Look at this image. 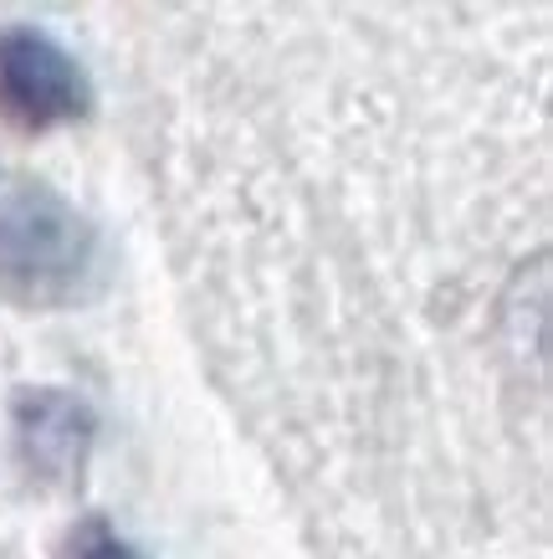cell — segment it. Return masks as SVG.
Here are the masks:
<instances>
[{
  "label": "cell",
  "instance_id": "obj_1",
  "mask_svg": "<svg viewBox=\"0 0 553 559\" xmlns=\"http://www.w3.org/2000/svg\"><path fill=\"white\" fill-rule=\"evenodd\" d=\"M98 267L87 221L57 190L0 175V293L16 304H72Z\"/></svg>",
  "mask_w": 553,
  "mask_h": 559
},
{
  "label": "cell",
  "instance_id": "obj_2",
  "mask_svg": "<svg viewBox=\"0 0 553 559\" xmlns=\"http://www.w3.org/2000/svg\"><path fill=\"white\" fill-rule=\"evenodd\" d=\"M0 108L21 129H51L83 114V72L41 32L0 36Z\"/></svg>",
  "mask_w": 553,
  "mask_h": 559
},
{
  "label": "cell",
  "instance_id": "obj_3",
  "mask_svg": "<svg viewBox=\"0 0 553 559\" xmlns=\"http://www.w3.org/2000/svg\"><path fill=\"white\" fill-rule=\"evenodd\" d=\"M16 441L26 467L41 477H72L87 452V411L72 395H26L16 411Z\"/></svg>",
  "mask_w": 553,
  "mask_h": 559
},
{
  "label": "cell",
  "instance_id": "obj_4",
  "mask_svg": "<svg viewBox=\"0 0 553 559\" xmlns=\"http://www.w3.org/2000/svg\"><path fill=\"white\" fill-rule=\"evenodd\" d=\"M57 559H144L129 539H118V528L108 519H83V524L68 534L62 555Z\"/></svg>",
  "mask_w": 553,
  "mask_h": 559
}]
</instances>
